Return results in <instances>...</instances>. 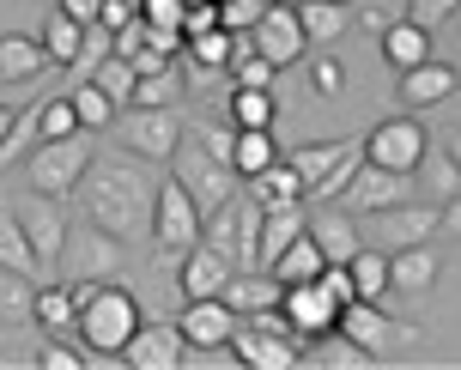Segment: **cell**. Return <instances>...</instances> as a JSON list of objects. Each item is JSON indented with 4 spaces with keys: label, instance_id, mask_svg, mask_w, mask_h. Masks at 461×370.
Here are the masks:
<instances>
[{
    "label": "cell",
    "instance_id": "obj_1",
    "mask_svg": "<svg viewBox=\"0 0 461 370\" xmlns=\"http://www.w3.org/2000/svg\"><path fill=\"white\" fill-rule=\"evenodd\" d=\"M158 170L140 152H122V158H92L86 183H79V207L97 231L134 243L140 231H152V201H158Z\"/></svg>",
    "mask_w": 461,
    "mask_h": 370
},
{
    "label": "cell",
    "instance_id": "obj_2",
    "mask_svg": "<svg viewBox=\"0 0 461 370\" xmlns=\"http://www.w3.org/2000/svg\"><path fill=\"white\" fill-rule=\"evenodd\" d=\"M68 285H73V298H79V340L92 352V365H115L122 347L134 340V328L146 322L140 298L122 279H68Z\"/></svg>",
    "mask_w": 461,
    "mask_h": 370
},
{
    "label": "cell",
    "instance_id": "obj_3",
    "mask_svg": "<svg viewBox=\"0 0 461 370\" xmlns=\"http://www.w3.org/2000/svg\"><path fill=\"white\" fill-rule=\"evenodd\" d=\"M292 164H298V176H303V201L328 207V201H340L346 183L358 176V164H365V140H310V146L292 152Z\"/></svg>",
    "mask_w": 461,
    "mask_h": 370
},
{
    "label": "cell",
    "instance_id": "obj_4",
    "mask_svg": "<svg viewBox=\"0 0 461 370\" xmlns=\"http://www.w3.org/2000/svg\"><path fill=\"white\" fill-rule=\"evenodd\" d=\"M170 176H176V183H183L188 194L201 201V212H219L230 194H237V183H243V176H237V164H230L225 152H212L201 134H188L183 146H176V158H170Z\"/></svg>",
    "mask_w": 461,
    "mask_h": 370
},
{
    "label": "cell",
    "instance_id": "obj_5",
    "mask_svg": "<svg viewBox=\"0 0 461 370\" xmlns=\"http://www.w3.org/2000/svg\"><path fill=\"white\" fill-rule=\"evenodd\" d=\"M86 170H92V134L37 140V152H24V183L37 188V194H55V201L79 194Z\"/></svg>",
    "mask_w": 461,
    "mask_h": 370
},
{
    "label": "cell",
    "instance_id": "obj_6",
    "mask_svg": "<svg viewBox=\"0 0 461 370\" xmlns=\"http://www.w3.org/2000/svg\"><path fill=\"white\" fill-rule=\"evenodd\" d=\"M358 231H365L370 249H419V243H431V237L443 231V207H431V201H394V207L383 212H365L358 219Z\"/></svg>",
    "mask_w": 461,
    "mask_h": 370
},
{
    "label": "cell",
    "instance_id": "obj_7",
    "mask_svg": "<svg viewBox=\"0 0 461 370\" xmlns=\"http://www.w3.org/2000/svg\"><path fill=\"white\" fill-rule=\"evenodd\" d=\"M115 146L122 152H140V158L152 164H170L176 158V146L188 140V122L176 116V110H146V104H128L122 116H115Z\"/></svg>",
    "mask_w": 461,
    "mask_h": 370
},
{
    "label": "cell",
    "instance_id": "obj_8",
    "mask_svg": "<svg viewBox=\"0 0 461 370\" xmlns=\"http://www.w3.org/2000/svg\"><path fill=\"white\" fill-rule=\"evenodd\" d=\"M152 237H158V249H170V255H188L207 237V212H201V201L170 176V164H164L158 201H152Z\"/></svg>",
    "mask_w": 461,
    "mask_h": 370
},
{
    "label": "cell",
    "instance_id": "obj_9",
    "mask_svg": "<svg viewBox=\"0 0 461 370\" xmlns=\"http://www.w3.org/2000/svg\"><path fill=\"white\" fill-rule=\"evenodd\" d=\"M340 334L358 340L365 352H376V358H389V352H401V347H419V328L394 322L389 310H383V298H352L340 310Z\"/></svg>",
    "mask_w": 461,
    "mask_h": 370
},
{
    "label": "cell",
    "instance_id": "obj_10",
    "mask_svg": "<svg viewBox=\"0 0 461 370\" xmlns=\"http://www.w3.org/2000/svg\"><path fill=\"white\" fill-rule=\"evenodd\" d=\"M255 49L274 61L279 73L285 68H298L303 55H310V31H303V13H298V0H274L267 13H261V24L249 31Z\"/></svg>",
    "mask_w": 461,
    "mask_h": 370
},
{
    "label": "cell",
    "instance_id": "obj_11",
    "mask_svg": "<svg viewBox=\"0 0 461 370\" xmlns=\"http://www.w3.org/2000/svg\"><path fill=\"white\" fill-rule=\"evenodd\" d=\"M13 212H19L24 237H31V249H37V261H43V274H61V261H68V219H61V207H55V194H24V201H13Z\"/></svg>",
    "mask_w": 461,
    "mask_h": 370
},
{
    "label": "cell",
    "instance_id": "obj_12",
    "mask_svg": "<svg viewBox=\"0 0 461 370\" xmlns=\"http://www.w3.org/2000/svg\"><path fill=\"white\" fill-rule=\"evenodd\" d=\"M425 152H431V140H425V128L413 122V110H407V116L376 122V128L365 134V158L370 164H389V170H407V176L425 164Z\"/></svg>",
    "mask_w": 461,
    "mask_h": 370
},
{
    "label": "cell",
    "instance_id": "obj_13",
    "mask_svg": "<svg viewBox=\"0 0 461 370\" xmlns=\"http://www.w3.org/2000/svg\"><path fill=\"white\" fill-rule=\"evenodd\" d=\"M230 352H237L243 370H298L303 365V340H292V334H267V328H255V322H237Z\"/></svg>",
    "mask_w": 461,
    "mask_h": 370
},
{
    "label": "cell",
    "instance_id": "obj_14",
    "mask_svg": "<svg viewBox=\"0 0 461 370\" xmlns=\"http://www.w3.org/2000/svg\"><path fill=\"white\" fill-rule=\"evenodd\" d=\"M122 237H110V231H97L92 219H86V231L79 237H68V261H61V274L68 279H115L122 274Z\"/></svg>",
    "mask_w": 461,
    "mask_h": 370
},
{
    "label": "cell",
    "instance_id": "obj_15",
    "mask_svg": "<svg viewBox=\"0 0 461 370\" xmlns=\"http://www.w3.org/2000/svg\"><path fill=\"white\" fill-rule=\"evenodd\" d=\"M352 212H383V207H394V201H413V176L407 170H389V164H358V176L346 183V194H340Z\"/></svg>",
    "mask_w": 461,
    "mask_h": 370
},
{
    "label": "cell",
    "instance_id": "obj_16",
    "mask_svg": "<svg viewBox=\"0 0 461 370\" xmlns=\"http://www.w3.org/2000/svg\"><path fill=\"white\" fill-rule=\"evenodd\" d=\"M188 358V340L176 322H140L134 340L122 347V365L128 370H176Z\"/></svg>",
    "mask_w": 461,
    "mask_h": 370
},
{
    "label": "cell",
    "instance_id": "obj_17",
    "mask_svg": "<svg viewBox=\"0 0 461 370\" xmlns=\"http://www.w3.org/2000/svg\"><path fill=\"white\" fill-rule=\"evenodd\" d=\"M279 303H285L292 328L303 334V347L340 328V303H334V298L322 292V279H310V285H285V298H279Z\"/></svg>",
    "mask_w": 461,
    "mask_h": 370
},
{
    "label": "cell",
    "instance_id": "obj_18",
    "mask_svg": "<svg viewBox=\"0 0 461 370\" xmlns=\"http://www.w3.org/2000/svg\"><path fill=\"white\" fill-rule=\"evenodd\" d=\"M230 274H237V261H230L225 249H212L207 237H201V243L183 255V267H176V279H183V298H225Z\"/></svg>",
    "mask_w": 461,
    "mask_h": 370
},
{
    "label": "cell",
    "instance_id": "obj_19",
    "mask_svg": "<svg viewBox=\"0 0 461 370\" xmlns=\"http://www.w3.org/2000/svg\"><path fill=\"white\" fill-rule=\"evenodd\" d=\"M237 322H243V316H237L225 298H188L183 316H176V328H183L188 347H230Z\"/></svg>",
    "mask_w": 461,
    "mask_h": 370
},
{
    "label": "cell",
    "instance_id": "obj_20",
    "mask_svg": "<svg viewBox=\"0 0 461 370\" xmlns=\"http://www.w3.org/2000/svg\"><path fill=\"white\" fill-rule=\"evenodd\" d=\"M310 237L322 243L328 261H358V249H365V231H358V212L352 207H316L310 212Z\"/></svg>",
    "mask_w": 461,
    "mask_h": 370
},
{
    "label": "cell",
    "instance_id": "obj_21",
    "mask_svg": "<svg viewBox=\"0 0 461 370\" xmlns=\"http://www.w3.org/2000/svg\"><path fill=\"white\" fill-rule=\"evenodd\" d=\"M461 92V68L456 61H425V68H413V73H401V104L407 110H431V104H449V97Z\"/></svg>",
    "mask_w": 461,
    "mask_h": 370
},
{
    "label": "cell",
    "instance_id": "obj_22",
    "mask_svg": "<svg viewBox=\"0 0 461 370\" xmlns=\"http://www.w3.org/2000/svg\"><path fill=\"white\" fill-rule=\"evenodd\" d=\"M43 68H55L43 37H24V31H6L0 37V86H31Z\"/></svg>",
    "mask_w": 461,
    "mask_h": 370
},
{
    "label": "cell",
    "instance_id": "obj_23",
    "mask_svg": "<svg viewBox=\"0 0 461 370\" xmlns=\"http://www.w3.org/2000/svg\"><path fill=\"white\" fill-rule=\"evenodd\" d=\"M383 61H389L394 73H413L431 61V31L413 19H394L389 31H383Z\"/></svg>",
    "mask_w": 461,
    "mask_h": 370
},
{
    "label": "cell",
    "instance_id": "obj_24",
    "mask_svg": "<svg viewBox=\"0 0 461 370\" xmlns=\"http://www.w3.org/2000/svg\"><path fill=\"white\" fill-rule=\"evenodd\" d=\"M249 194L261 201V212H279V207H303V176L292 158L267 164L261 176H249Z\"/></svg>",
    "mask_w": 461,
    "mask_h": 370
},
{
    "label": "cell",
    "instance_id": "obj_25",
    "mask_svg": "<svg viewBox=\"0 0 461 370\" xmlns=\"http://www.w3.org/2000/svg\"><path fill=\"white\" fill-rule=\"evenodd\" d=\"M298 13H303V31H310V49H334L358 19L346 0H298Z\"/></svg>",
    "mask_w": 461,
    "mask_h": 370
},
{
    "label": "cell",
    "instance_id": "obj_26",
    "mask_svg": "<svg viewBox=\"0 0 461 370\" xmlns=\"http://www.w3.org/2000/svg\"><path fill=\"white\" fill-rule=\"evenodd\" d=\"M303 365L310 370H365V365H376V352H365L358 340H346L340 328H334V334H322V340L303 347Z\"/></svg>",
    "mask_w": 461,
    "mask_h": 370
},
{
    "label": "cell",
    "instance_id": "obj_27",
    "mask_svg": "<svg viewBox=\"0 0 461 370\" xmlns=\"http://www.w3.org/2000/svg\"><path fill=\"white\" fill-rule=\"evenodd\" d=\"M285 152L274 146V128H237L230 134V164H237V176L249 183V176H261L267 164H279Z\"/></svg>",
    "mask_w": 461,
    "mask_h": 370
},
{
    "label": "cell",
    "instance_id": "obj_28",
    "mask_svg": "<svg viewBox=\"0 0 461 370\" xmlns=\"http://www.w3.org/2000/svg\"><path fill=\"white\" fill-rule=\"evenodd\" d=\"M310 231V212L303 207H279V212H261V267H274L279 255L292 249L298 237Z\"/></svg>",
    "mask_w": 461,
    "mask_h": 370
},
{
    "label": "cell",
    "instance_id": "obj_29",
    "mask_svg": "<svg viewBox=\"0 0 461 370\" xmlns=\"http://www.w3.org/2000/svg\"><path fill=\"white\" fill-rule=\"evenodd\" d=\"M413 183H419V201H431V207L456 201V194H461V164H456V152H425V164L413 170Z\"/></svg>",
    "mask_w": 461,
    "mask_h": 370
},
{
    "label": "cell",
    "instance_id": "obj_30",
    "mask_svg": "<svg viewBox=\"0 0 461 370\" xmlns=\"http://www.w3.org/2000/svg\"><path fill=\"white\" fill-rule=\"evenodd\" d=\"M31 322L43 328V334H79V298H73V285H43Z\"/></svg>",
    "mask_w": 461,
    "mask_h": 370
},
{
    "label": "cell",
    "instance_id": "obj_31",
    "mask_svg": "<svg viewBox=\"0 0 461 370\" xmlns=\"http://www.w3.org/2000/svg\"><path fill=\"white\" fill-rule=\"evenodd\" d=\"M389 274H394V292H407V298H419V292H431L438 285V255L425 249H394L389 255Z\"/></svg>",
    "mask_w": 461,
    "mask_h": 370
},
{
    "label": "cell",
    "instance_id": "obj_32",
    "mask_svg": "<svg viewBox=\"0 0 461 370\" xmlns=\"http://www.w3.org/2000/svg\"><path fill=\"white\" fill-rule=\"evenodd\" d=\"M37 37H43V49H49V61H55V68H79V55H86V24H79V19L49 13Z\"/></svg>",
    "mask_w": 461,
    "mask_h": 370
},
{
    "label": "cell",
    "instance_id": "obj_33",
    "mask_svg": "<svg viewBox=\"0 0 461 370\" xmlns=\"http://www.w3.org/2000/svg\"><path fill=\"white\" fill-rule=\"evenodd\" d=\"M274 274L285 279V285H310V279H322V274H328V255H322V243H316V237L303 231L298 243H292V249H285V255L274 261Z\"/></svg>",
    "mask_w": 461,
    "mask_h": 370
},
{
    "label": "cell",
    "instance_id": "obj_34",
    "mask_svg": "<svg viewBox=\"0 0 461 370\" xmlns=\"http://www.w3.org/2000/svg\"><path fill=\"white\" fill-rule=\"evenodd\" d=\"M225 116H230V128H274L279 104H274V92H267V86H237V92H230V104H225Z\"/></svg>",
    "mask_w": 461,
    "mask_h": 370
},
{
    "label": "cell",
    "instance_id": "obj_35",
    "mask_svg": "<svg viewBox=\"0 0 461 370\" xmlns=\"http://www.w3.org/2000/svg\"><path fill=\"white\" fill-rule=\"evenodd\" d=\"M0 267L6 274H43V261H37V249H31V237H24L19 212H0Z\"/></svg>",
    "mask_w": 461,
    "mask_h": 370
},
{
    "label": "cell",
    "instance_id": "obj_36",
    "mask_svg": "<svg viewBox=\"0 0 461 370\" xmlns=\"http://www.w3.org/2000/svg\"><path fill=\"white\" fill-rule=\"evenodd\" d=\"M73 92V104H79V122H86V134H110L115 128V116H122V104H115L97 79H79V86H68Z\"/></svg>",
    "mask_w": 461,
    "mask_h": 370
},
{
    "label": "cell",
    "instance_id": "obj_37",
    "mask_svg": "<svg viewBox=\"0 0 461 370\" xmlns=\"http://www.w3.org/2000/svg\"><path fill=\"white\" fill-rule=\"evenodd\" d=\"M86 134V122H79V104H73V92H55L37 104V140H73Z\"/></svg>",
    "mask_w": 461,
    "mask_h": 370
},
{
    "label": "cell",
    "instance_id": "obj_38",
    "mask_svg": "<svg viewBox=\"0 0 461 370\" xmlns=\"http://www.w3.org/2000/svg\"><path fill=\"white\" fill-rule=\"evenodd\" d=\"M31 365H37V370H86V365H92V352H86L79 334H49V347L31 352Z\"/></svg>",
    "mask_w": 461,
    "mask_h": 370
},
{
    "label": "cell",
    "instance_id": "obj_39",
    "mask_svg": "<svg viewBox=\"0 0 461 370\" xmlns=\"http://www.w3.org/2000/svg\"><path fill=\"white\" fill-rule=\"evenodd\" d=\"M134 104H146V110H176V104H183V61L164 68V73H140Z\"/></svg>",
    "mask_w": 461,
    "mask_h": 370
},
{
    "label": "cell",
    "instance_id": "obj_40",
    "mask_svg": "<svg viewBox=\"0 0 461 370\" xmlns=\"http://www.w3.org/2000/svg\"><path fill=\"white\" fill-rule=\"evenodd\" d=\"M230 79H237V86H267V92H274V79H279V68L267 61V55H261V49H255L249 31L237 37V61H230Z\"/></svg>",
    "mask_w": 461,
    "mask_h": 370
},
{
    "label": "cell",
    "instance_id": "obj_41",
    "mask_svg": "<svg viewBox=\"0 0 461 370\" xmlns=\"http://www.w3.org/2000/svg\"><path fill=\"white\" fill-rule=\"evenodd\" d=\"M352 279H358V298H389V292H394L389 255L365 243V249H358V261H352Z\"/></svg>",
    "mask_w": 461,
    "mask_h": 370
},
{
    "label": "cell",
    "instance_id": "obj_42",
    "mask_svg": "<svg viewBox=\"0 0 461 370\" xmlns=\"http://www.w3.org/2000/svg\"><path fill=\"white\" fill-rule=\"evenodd\" d=\"M86 79H97V86H104V92H110L115 104H122V110H128V104H134V92H140V68H134V61H122V55L97 61V68L86 73Z\"/></svg>",
    "mask_w": 461,
    "mask_h": 370
},
{
    "label": "cell",
    "instance_id": "obj_43",
    "mask_svg": "<svg viewBox=\"0 0 461 370\" xmlns=\"http://www.w3.org/2000/svg\"><path fill=\"white\" fill-rule=\"evenodd\" d=\"M31 310H37L31 274H6V267H0V322H24Z\"/></svg>",
    "mask_w": 461,
    "mask_h": 370
},
{
    "label": "cell",
    "instance_id": "obj_44",
    "mask_svg": "<svg viewBox=\"0 0 461 370\" xmlns=\"http://www.w3.org/2000/svg\"><path fill=\"white\" fill-rule=\"evenodd\" d=\"M407 19L438 31V24H456L461 19V0H407Z\"/></svg>",
    "mask_w": 461,
    "mask_h": 370
},
{
    "label": "cell",
    "instance_id": "obj_45",
    "mask_svg": "<svg viewBox=\"0 0 461 370\" xmlns=\"http://www.w3.org/2000/svg\"><path fill=\"white\" fill-rule=\"evenodd\" d=\"M219 13H225V31H255L261 24V13H267V0H219Z\"/></svg>",
    "mask_w": 461,
    "mask_h": 370
},
{
    "label": "cell",
    "instance_id": "obj_46",
    "mask_svg": "<svg viewBox=\"0 0 461 370\" xmlns=\"http://www.w3.org/2000/svg\"><path fill=\"white\" fill-rule=\"evenodd\" d=\"M310 86H316V97H340V86H346L340 61L334 55H310Z\"/></svg>",
    "mask_w": 461,
    "mask_h": 370
},
{
    "label": "cell",
    "instance_id": "obj_47",
    "mask_svg": "<svg viewBox=\"0 0 461 370\" xmlns=\"http://www.w3.org/2000/svg\"><path fill=\"white\" fill-rule=\"evenodd\" d=\"M140 19L158 24V31H183L188 6H183V0H140Z\"/></svg>",
    "mask_w": 461,
    "mask_h": 370
},
{
    "label": "cell",
    "instance_id": "obj_48",
    "mask_svg": "<svg viewBox=\"0 0 461 370\" xmlns=\"http://www.w3.org/2000/svg\"><path fill=\"white\" fill-rule=\"evenodd\" d=\"M146 43H152V24H146V19H134V24H122V31H115V55H122V61H134Z\"/></svg>",
    "mask_w": 461,
    "mask_h": 370
},
{
    "label": "cell",
    "instance_id": "obj_49",
    "mask_svg": "<svg viewBox=\"0 0 461 370\" xmlns=\"http://www.w3.org/2000/svg\"><path fill=\"white\" fill-rule=\"evenodd\" d=\"M219 24H225V13H219V0H201V6H188L183 37H201V31H219Z\"/></svg>",
    "mask_w": 461,
    "mask_h": 370
},
{
    "label": "cell",
    "instance_id": "obj_50",
    "mask_svg": "<svg viewBox=\"0 0 461 370\" xmlns=\"http://www.w3.org/2000/svg\"><path fill=\"white\" fill-rule=\"evenodd\" d=\"M134 19H140V0H104V13H97V24H110V31H122Z\"/></svg>",
    "mask_w": 461,
    "mask_h": 370
},
{
    "label": "cell",
    "instance_id": "obj_51",
    "mask_svg": "<svg viewBox=\"0 0 461 370\" xmlns=\"http://www.w3.org/2000/svg\"><path fill=\"white\" fill-rule=\"evenodd\" d=\"M55 13H68V19H79V24H97L104 0H55Z\"/></svg>",
    "mask_w": 461,
    "mask_h": 370
},
{
    "label": "cell",
    "instance_id": "obj_52",
    "mask_svg": "<svg viewBox=\"0 0 461 370\" xmlns=\"http://www.w3.org/2000/svg\"><path fill=\"white\" fill-rule=\"evenodd\" d=\"M443 231L461 237V194H456V201H443Z\"/></svg>",
    "mask_w": 461,
    "mask_h": 370
},
{
    "label": "cell",
    "instance_id": "obj_53",
    "mask_svg": "<svg viewBox=\"0 0 461 370\" xmlns=\"http://www.w3.org/2000/svg\"><path fill=\"white\" fill-rule=\"evenodd\" d=\"M358 24H370V31H389L394 19H383V13H376V6H358Z\"/></svg>",
    "mask_w": 461,
    "mask_h": 370
},
{
    "label": "cell",
    "instance_id": "obj_54",
    "mask_svg": "<svg viewBox=\"0 0 461 370\" xmlns=\"http://www.w3.org/2000/svg\"><path fill=\"white\" fill-rule=\"evenodd\" d=\"M13 128H19V122H13V110H0V146L13 140Z\"/></svg>",
    "mask_w": 461,
    "mask_h": 370
},
{
    "label": "cell",
    "instance_id": "obj_55",
    "mask_svg": "<svg viewBox=\"0 0 461 370\" xmlns=\"http://www.w3.org/2000/svg\"><path fill=\"white\" fill-rule=\"evenodd\" d=\"M449 152H456V164H461V134H449Z\"/></svg>",
    "mask_w": 461,
    "mask_h": 370
},
{
    "label": "cell",
    "instance_id": "obj_56",
    "mask_svg": "<svg viewBox=\"0 0 461 370\" xmlns=\"http://www.w3.org/2000/svg\"><path fill=\"white\" fill-rule=\"evenodd\" d=\"M0 347H6V322H0Z\"/></svg>",
    "mask_w": 461,
    "mask_h": 370
},
{
    "label": "cell",
    "instance_id": "obj_57",
    "mask_svg": "<svg viewBox=\"0 0 461 370\" xmlns=\"http://www.w3.org/2000/svg\"><path fill=\"white\" fill-rule=\"evenodd\" d=\"M183 6H201V0H183Z\"/></svg>",
    "mask_w": 461,
    "mask_h": 370
},
{
    "label": "cell",
    "instance_id": "obj_58",
    "mask_svg": "<svg viewBox=\"0 0 461 370\" xmlns=\"http://www.w3.org/2000/svg\"><path fill=\"white\" fill-rule=\"evenodd\" d=\"M267 6H274V0H267Z\"/></svg>",
    "mask_w": 461,
    "mask_h": 370
},
{
    "label": "cell",
    "instance_id": "obj_59",
    "mask_svg": "<svg viewBox=\"0 0 461 370\" xmlns=\"http://www.w3.org/2000/svg\"><path fill=\"white\" fill-rule=\"evenodd\" d=\"M346 6H352V0H346Z\"/></svg>",
    "mask_w": 461,
    "mask_h": 370
},
{
    "label": "cell",
    "instance_id": "obj_60",
    "mask_svg": "<svg viewBox=\"0 0 461 370\" xmlns=\"http://www.w3.org/2000/svg\"><path fill=\"white\" fill-rule=\"evenodd\" d=\"M456 24H461V19H456Z\"/></svg>",
    "mask_w": 461,
    "mask_h": 370
}]
</instances>
